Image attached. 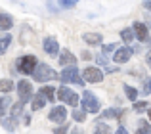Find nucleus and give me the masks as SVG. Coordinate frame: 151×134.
<instances>
[{"mask_svg": "<svg viewBox=\"0 0 151 134\" xmlns=\"http://www.w3.org/2000/svg\"><path fill=\"white\" fill-rule=\"evenodd\" d=\"M59 79H61V84H69V82H73V84L77 86H84V79L78 75V69L75 65H65L61 71V75H59Z\"/></svg>", "mask_w": 151, "mask_h": 134, "instance_id": "obj_1", "label": "nucleus"}, {"mask_svg": "<svg viewBox=\"0 0 151 134\" xmlns=\"http://www.w3.org/2000/svg\"><path fill=\"white\" fill-rule=\"evenodd\" d=\"M33 79L37 82H48V81H55L58 79V73L48 65V63H37L33 71Z\"/></svg>", "mask_w": 151, "mask_h": 134, "instance_id": "obj_2", "label": "nucleus"}, {"mask_svg": "<svg viewBox=\"0 0 151 134\" xmlns=\"http://www.w3.org/2000/svg\"><path fill=\"white\" fill-rule=\"evenodd\" d=\"M81 105L86 113H98L101 107V102L98 100L96 94H92L90 90H84L82 92V98H81Z\"/></svg>", "mask_w": 151, "mask_h": 134, "instance_id": "obj_3", "label": "nucleus"}, {"mask_svg": "<svg viewBox=\"0 0 151 134\" xmlns=\"http://www.w3.org/2000/svg\"><path fill=\"white\" fill-rule=\"evenodd\" d=\"M37 56H33V54H25V56H21L17 60V71L23 75H33L35 67H37Z\"/></svg>", "mask_w": 151, "mask_h": 134, "instance_id": "obj_4", "label": "nucleus"}, {"mask_svg": "<svg viewBox=\"0 0 151 134\" xmlns=\"http://www.w3.org/2000/svg\"><path fill=\"white\" fill-rule=\"evenodd\" d=\"M58 98H59V102H63V104H67V105H71V107H77L78 105V94H75L71 88H67V86H61V88L58 90Z\"/></svg>", "mask_w": 151, "mask_h": 134, "instance_id": "obj_5", "label": "nucleus"}, {"mask_svg": "<svg viewBox=\"0 0 151 134\" xmlns=\"http://www.w3.org/2000/svg\"><path fill=\"white\" fill-rule=\"evenodd\" d=\"M132 29H134V35H136V38L140 42H147L151 46V37H149V27L145 25V23L142 21H134L132 23Z\"/></svg>", "mask_w": 151, "mask_h": 134, "instance_id": "obj_6", "label": "nucleus"}, {"mask_svg": "<svg viewBox=\"0 0 151 134\" xmlns=\"http://www.w3.org/2000/svg\"><path fill=\"white\" fill-rule=\"evenodd\" d=\"M48 119L52 121V123H55V125L65 123V119H67V109H65V105H54V107L50 109V113H48Z\"/></svg>", "mask_w": 151, "mask_h": 134, "instance_id": "obj_7", "label": "nucleus"}, {"mask_svg": "<svg viewBox=\"0 0 151 134\" xmlns=\"http://www.w3.org/2000/svg\"><path fill=\"white\" fill-rule=\"evenodd\" d=\"M17 94H19V100L23 104L31 102V98H33V84L29 81H19L17 82Z\"/></svg>", "mask_w": 151, "mask_h": 134, "instance_id": "obj_8", "label": "nucleus"}, {"mask_svg": "<svg viewBox=\"0 0 151 134\" xmlns=\"http://www.w3.org/2000/svg\"><path fill=\"white\" fill-rule=\"evenodd\" d=\"M82 79L86 82H101L103 81V71L100 67H86L82 71Z\"/></svg>", "mask_w": 151, "mask_h": 134, "instance_id": "obj_9", "label": "nucleus"}, {"mask_svg": "<svg viewBox=\"0 0 151 134\" xmlns=\"http://www.w3.org/2000/svg\"><path fill=\"white\" fill-rule=\"evenodd\" d=\"M132 48H128V46H122V48H115V54H113V61L115 63H126V61L132 58Z\"/></svg>", "mask_w": 151, "mask_h": 134, "instance_id": "obj_10", "label": "nucleus"}, {"mask_svg": "<svg viewBox=\"0 0 151 134\" xmlns=\"http://www.w3.org/2000/svg\"><path fill=\"white\" fill-rule=\"evenodd\" d=\"M42 48H44V52L48 54V56H58L59 54V44L54 37H46L44 42H42Z\"/></svg>", "mask_w": 151, "mask_h": 134, "instance_id": "obj_11", "label": "nucleus"}, {"mask_svg": "<svg viewBox=\"0 0 151 134\" xmlns=\"http://www.w3.org/2000/svg\"><path fill=\"white\" fill-rule=\"evenodd\" d=\"M58 61H59V65H61V67L75 65V63H77V56H73V54H71V50H63V52L58 56Z\"/></svg>", "mask_w": 151, "mask_h": 134, "instance_id": "obj_12", "label": "nucleus"}, {"mask_svg": "<svg viewBox=\"0 0 151 134\" xmlns=\"http://www.w3.org/2000/svg\"><path fill=\"white\" fill-rule=\"evenodd\" d=\"M0 125H2V128H6L8 132H14L15 128H17V117H0Z\"/></svg>", "mask_w": 151, "mask_h": 134, "instance_id": "obj_13", "label": "nucleus"}, {"mask_svg": "<svg viewBox=\"0 0 151 134\" xmlns=\"http://www.w3.org/2000/svg\"><path fill=\"white\" fill-rule=\"evenodd\" d=\"M31 107H33V111H38V109H42L46 104H48V100H46V96L42 92H38V94H35L33 98H31Z\"/></svg>", "mask_w": 151, "mask_h": 134, "instance_id": "obj_14", "label": "nucleus"}, {"mask_svg": "<svg viewBox=\"0 0 151 134\" xmlns=\"http://www.w3.org/2000/svg\"><path fill=\"white\" fill-rule=\"evenodd\" d=\"M124 115V109L121 107H109L105 111H101V119H121Z\"/></svg>", "mask_w": 151, "mask_h": 134, "instance_id": "obj_15", "label": "nucleus"}, {"mask_svg": "<svg viewBox=\"0 0 151 134\" xmlns=\"http://www.w3.org/2000/svg\"><path fill=\"white\" fill-rule=\"evenodd\" d=\"M82 40H84L86 44H90V46H98V44H101L103 37L100 33H84L82 35Z\"/></svg>", "mask_w": 151, "mask_h": 134, "instance_id": "obj_16", "label": "nucleus"}, {"mask_svg": "<svg viewBox=\"0 0 151 134\" xmlns=\"http://www.w3.org/2000/svg\"><path fill=\"white\" fill-rule=\"evenodd\" d=\"M14 27V17L10 14H0V31H10Z\"/></svg>", "mask_w": 151, "mask_h": 134, "instance_id": "obj_17", "label": "nucleus"}, {"mask_svg": "<svg viewBox=\"0 0 151 134\" xmlns=\"http://www.w3.org/2000/svg\"><path fill=\"white\" fill-rule=\"evenodd\" d=\"M121 38L126 42V44H130L132 40H136V35H134V29L132 27H126V29L121 31Z\"/></svg>", "mask_w": 151, "mask_h": 134, "instance_id": "obj_18", "label": "nucleus"}, {"mask_svg": "<svg viewBox=\"0 0 151 134\" xmlns=\"http://www.w3.org/2000/svg\"><path fill=\"white\" fill-rule=\"evenodd\" d=\"M122 88H124V94H126V98H128L130 102H136L138 100V88H134V86H130V84H122Z\"/></svg>", "mask_w": 151, "mask_h": 134, "instance_id": "obj_19", "label": "nucleus"}, {"mask_svg": "<svg viewBox=\"0 0 151 134\" xmlns=\"http://www.w3.org/2000/svg\"><path fill=\"white\" fill-rule=\"evenodd\" d=\"M10 44H12V35H4V37L0 35V56L10 48Z\"/></svg>", "mask_w": 151, "mask_h": 134, "instance_id": "obj_20", "label": "nucleus"}, {"mask_svg": "<svg viewBox=\"0 0 151 134\" xmlns=\"http://www.w3.org/2000/svg\"><path fill=\"white\" fill-rule=\"evenodd\" d=\"M14 82L10 81V79H0V92H4V94H8V92H12L14 90Z\"/></svg>", "mask_w": 151, "mask_h": 134, "instance_id": "obj_21", "label": "nucleus"}, {"mask_svg": "<svg viewBox=\"0 0 151 134\" xmlns=\"http://www.w3.org/2000/svg\"><path fill=\"white\" fill-rule=\"evenodd\" d=\"M10 105H12V98H8V96L0 98V117L6 115V111H8V107H10Z\"/></svg>", "mask_w": 151, "mask_h": 134, "instance_id": "obj_22", "label": "nucleus"}, {"mask_svg": "<svg viewBox=\"0 0 151 134\" xmlns=\"http://www.w3.org/2000/svg\"><path fill=\"white\" fill-rule=\"evenodd\" d=\"M138 132H140V134H149L151 132V125L145 119H140V121H138Z\"/></svg>", "mask_w": 151, "mask_h": 134, "instance_id": "obj_23", "label": "nucleus"}, {"mask_svg": "<svg viewBox=\"0 0 151 134\" xmlns=\"http://www.w3.org/2000/svg\"><path fill=\"white\" fill-rule=\"evenodd\" d=\"M23 105H25V104H23L21 100L15 102V104L12 105V115H14V117H21V113H23Z\"/></svg>", "mask_w": 151, "mask_h": 134, "instance_id": "obj_24", "label": "nucleus"}, {"mask_svg": "<svg viewBox=\"0 0 151 134\" xmlns=\"http://www.w3.org/2000/svg\"><path fill=\"white\" fill-rule=\"evenodd\" d=\"M71 117H73L77 123H84V121H86V111H84V109H75Z\"/></svg>", "mask_w": 151, "mask_h": 134, "instance_id": "obj_25", "label": "nucleus"}, {"mask_svg": "<svg viewBox=\"0 0 151 134\" xmlns=\"http://www.w3.org/2000/svg\"><path fill=\"white\" fill-rule=\"evenodd\" d=\"M40 92L46 96V100H48V102H54V92H55V90H54V86H42V88H40Z\"/></svg>", "mask_w": 151, "mask_h": 134, "instance_id": "obj_26", "label": "nucleus"}, {"mask_svg": "<svg viewBox=\"0 0 151 134\" xmlns=\"http://www.w3.org/2000/svg\"><path fill=\"white\" fill-rule=\"evenodd\" d=\"M149 105H147V102H134V111H138V113H142V111H145Z\"/></svg>", "mask_w": 151, "mask_h": 134, "instance_id": "obj_27", "label": "nucleus"}, {"mask_svg": "<svg viewBox=\"0 0 151 134\" xmlns=\"http://www.w3.org/2000/svg\"><path fill=\"white\" fill-rule=\"evenodd\" d=\"M115 48H117V44H103L101 46V54H111V52H115Z\"/></svg>", "mask_w": 151, "mask_h": 134, "instance_id": "obj_28", "label": "nucleus"}, {"mask_svg": "<svg viewBox=\"0 0 151 134\" xmlns=\"http://www.w3.org/2000/svg\"><path fill=\"white\" fill-rule=\"evenodd\" d=\"M78 0H59V4H61V8H75L77 6Z\"/></svg>", "mask_w": 151, "mask_h": 134, "instance_id": "obj_29", "label": "nucleus"}, {"mask_svg": "<svg viewBox=\"0 0 151 134\" xmlns=\"http://www.w3.org/2000/svg\"><path fill=\"white\" fill-rule=\"evenodd\" d=\"M96 130H98V132H100V134H105V132H111V130H109V127H107V125H105V123H98V125H96Z\"/></svg>", "mask_w": 151, "mask_h": 134, "instance_id": "obj_30", "label": "nucleus"}, {"mask_svg": "<svg viewBox=\"0 0 151 134\" xmlns=\"http://www.w3.org/2000/svg\"><path fill=\"white\" fill-rule=\"evenodd\" d=\"M144 94H145V96H149V94H151V77L145 81V84H144Z\"/></svg>", "mask_w": 151, "mask_h": 134, "instance_id": "obj_31", "label": "nucleus"}, {"mask_svg": "<svg viewBox=\"0 0 151 134\" xmlns=\"http://www.w3.org/2000/svg\"><path fill=\"white\" fill-rule=\"evenodd\" d=\"M67 128H69V127H67L65 123H61V125H59V127H55V128H54V132H55V134H61V132H65Z\"/></svg>", "mask_w": 151, "mask_h": 134, "instance_id": "obj_32", "label": "nucleus"}, {"mask_svg": "<svg viewBox=\"0 0 151 134\" xmlns=\"http://www.w3.org/2000/svg\"><path fill=\"white\" fill-rule=\"evenodd\" d=\"M96 61H98V65H107V58H105V54H100V56L96 58Z\"/></svg>", "mask_w": 151, "mask_h": 134, "instance_id": "obj_33", "label": "nucleus"}, {"mask_svg": "<svg viewBox=\"0 0 151 134\" xmlns=\"http://www.w3.org/2000/svg\"><path fill=\"white\" fill-rule=\"evenodd\" d=\"M81 58H82L84 61H88V60H92V54H90V52H82V54H81Z\"/></svg>", "mask_w": 151, "mask_h": 134, "instance_id": "obj_34", "label": "nucleus"}, {"mask_svg": "<svg viewBox=\"0 0 151 134\" xmlns=\"http://www.w3.org/2000/svg\"><path fill=\"white\" fill-rule=\"evenodd\" d=\"M119 67H105V73H119Z\"/></svg>", "mask_w": 151, "mask_h": 134, "instance_id": "obj_35", "label": "nucleus"}, {"mask_svg": "<svg viewBox=\"0 0 151 134\" xmlns=\"http://www.w3.org/2000/svg\"><path fill=\"white\" fill-rule=\"evenodd\" d=\"M144 10L151 12V0H144Z\"/></svg>", "mask_w": 151, "mask_h": 134, "instance_id": "obj_36", "label": "nucleus"}, {"mask_svg": "<svg viewBox=\"0 0 151 134\" xmlns=\"http://www.w3.org/2000/svg\"><path fill=\"white\" fill-rule=\"evenodd\" d=\"M145 61H147V65L151 67V48L147 50V54H145Z\"/></svg>", "mask_w": 151, "mask_h": 134, "instance_id": "obj_37", "label": "nucleus"}, {"mask_svg": "<svg viewBox=\"0 0 151 134\" xmlns=\"http://www.w3.org/2000/svg\"><path fill=\"white\" fill-rule=\"evenodd\" d=\"M145 25L151 29V15H145Z\"/></svg>", "mask_w": 151, "mask_h": 134, "instance_id": "obj_38", "label": "nucleus"}, {"mask_svg": "<svg viewBox=\"0 0 151 134\" xmlns=\"http://www.w3.org/2000/svg\"><path fill=\"white\" fill-rule=\"evenodd\" d=\"M117 132H119V134H126V132H128V130H126L124 127H119V128H117Z\"/></svg>", "mask_w": 151, "mask_h": 134, "instance_id": "obj_39", "label": "nucleus"}, {"mask_svg": "<svg viewBox=\"0 0 151 134\" xmlns=\"http://www.w3.org/2000/svg\"><path fill=\"white\" fill-rule=\"evenodd\" d=\"M23 117H25V125H29L31 123V115H23Z\"/></svg>", "mask_w": 151, "mask_h": 134, "instance_id": "obj_40", "label": "nucleus"}, {"mask_svg": "<svg viewBox=\"0 0 151 134\" xmlns=\"http://www.w3.org/2000/svg\"><path fill=\"white\" fill-rule=\"evenodd\" d=\"M145 111H147V117H149V121H151V107H147Z\"/></svg>", "mask_w": 151, "mask_h": 134, "instance_id": "obj_41", "label": "nucleus"}]
</instances>
